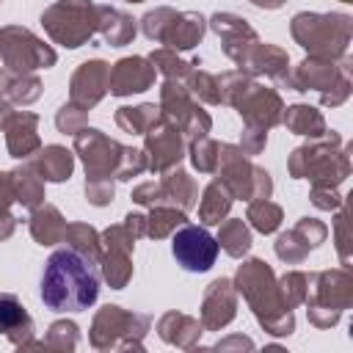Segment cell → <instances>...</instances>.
Returning a JSON list of instances; mask_svg holds the SVG:
<instances>
[{
  "mask_svg": "<svg viewBox=\"0 0 353 353\" xmlns=\"http://www.w3.org/2000/svg\"><path fill=\"white\" fill-rule=\"evenodd\" d=\"M99 295L94 259L72 245L50 254L41 273V301L50 312H83Z\"/></svg>",
  "mask_w": 353,
  "mask_h": 353,
  "instance_id": "6da1fadb",
  "label": "cell"
},
{
  "mask_svg": "<svg viewBox=\"0 0 353 353\" xmlns=\"http://www.w3.org/2000/svg\"><path fill=\"white\" fill-rule=\"evenodd\" d=\"M171 251L176 256V262L190 270V273H204L215 265V256H218V240L201 229V226H182L176 234H174V243H171Z\"/></svg>",
  "mask_w": 353,
  "mask_h": 353,
  "instance_id": "7a4b0ae2",
  "label": "cell"
},
{
  "mask_svg": "<svg viewBox=\"0 0 353 353\" xmlns=\"http://www.w3.org/2000/svg\"><path fill=\"white\" fill-rule=\"evenodd\" d=\"M17 30V39L19 41H11V36L3 30L0 33V52H3V58H6V63L8 66H14V69H39V66H52L55 63V52L52 50H47L39 39H30L28 41V47H22V30L19 28H14Z\"/></svg>",
  "mask_w": 353,
  "mask_h": 353,
  "instance_id": "3957f363",
  "label": "cell"
},
{
  "mask_svg": "<svg viewBox=\"0 0 353 353\" xmlns=\"http://www.w3.org/2000/svg\"><path fill=\"white\" fill-rule=\"evenodd\" d=\"M154 80V69L146 66L143 58H124L116 63V69H110L108 85L113 94H132V91H146Z\"/></svg>",
  "mask_w": 353,
  "mask_h": 353,
  "instance_id": "277c9868",
  "label": "cell"
},
{
  "mask_svg": "<svg viewBox=\"0 0 353 353\" xmlns=\"http://www.w3.org/2000/svg\"><path fill=\"white\" fill-rule=\"evenodd\" d=\"M52 8H55L58 14H63V17H69V19H72L69 25L58 28V30L52 33V39H58V41H61V44H66V47H80V44L91 36L94 25H83V22H74V19L91 17V14H94V6H91L88 0H63V3L52 6Z\"/></svg>",
  "mask_w": 353,
  "mask_h": 353,
  "instance_id": "5b68a950",
  "label": "cell"
},
{
  "mask_svg": "<svg viewBox=\"0 0 353 353\" xmlns=\"http://www.w3.org/2000/svg\"><path fill=\"white\" fill-rule=\"evenodd\" d=\"M0 334H6L14 345H28L33 334L30 314L11 292H0Z\"/></svg>",
  "mask_w": 353,
  "mask_h": 353,
  "instance_id": "8992f818",
  "label": "cell"
},
{
  "mask_svg": "<svg viewBox=\"0 0 353 353\" xmlns=\"http://www.w3.org/2000/svg\"><path fill=\"white\" fill-rule=\"evenodd\" d=\"M204 325L207 328H218L226 325L234 317V292H232V281L218 279L210 284L207 295H204Z\"/></svg>",
  "mask_w": 353,
  "mask_h": 353,
  "instance_id": "52a82bcc",
  "label": "cell"
},
{
  "mask_svg": "<svg viewBox=\"0 0 353 353\" xmlns=\"http://www.w3.org/2000/svg\"><path fill=\"white\" fill-rule=\"evenodd\" d=\"M146 152H154L149 157V168H165L171 163H179L182 157V138L176 135L174 127H163V130H152L149 141H146Z\"/></svg>",
  "mask_w": 353,
  "mask_h": 353,
  "instance_id": "ba28073f",
  "label": "cell"
},
{
  "mask_svg": "<svg viewBox=\"0 0 353 353\" xmlns=\"http://www.w3.org/2000/svg\"><path fill=\"white\" fill-rule=\"evenodd\" d=\"M201 33H204V19L196 14H182V17H174V22H165L160 41L176 50H190L201 39Z\"/></svg>",
  "mask_w": 353,
  "mask_h": 353,
  "instance_id": "9c48e42d",
  "label": "cell"
},
{
  "mask_svg": "<svg viewBox=\"0 0 353 353\" xmlns=\"http://www.w3.org/2000/svg\"><path fill=\"white\" fill-rule=\"evenodd\" d=\"M30 229H33V237H36L41 245H52L55 240L63 237L66 223L61 221V215H58L55 207H44V210H39V212L33 215Z\"/></svg>",
  "mask_w": 353,
  "mask_h": 353,
  "instance_id": "30bf717a",
  "label": "cell"
},
{
  "mask_svg": "<svg viewBox=\"0 0 353 353\" xmlns=\"http://www.w3.org/2000/svg\"><path fill=\"white\" fill-rule=\"evenodd\" d=\"M39 171L44 179H52V182H61V179H69L72 174V154L61 146H47L39 157Z\"/></svg>",
  "mask_w": 353,
  "mask_h": 353,
  "instance_id": "8fae6325",
  "label": "cell"
},
{
  "mask_svg": "<svg viewBox=\"0 0 353 353\" xmlns=\"http://www.w3.org/2000/svg\"><path fill=\"white\" fill-rule=\"evenodd\" d=\"M229 204H232V199L223 193V185H221V182H212V185L207 188V193H204L201 207H199L204 223H221V218L226 215Z\"/></svg>",
  "mask_w": 353,
  "mask_h": 353,
  "instance_id": "7c38bea8",
  "label": "cell"
},
{
  "mask_svg": "<svg viewBox=\"0 0 353 353\" xmlns=\"http://www.w3.org/2000/svg\"><path fill=\"white\" fill-rule=\"evenodd\" d=\"M287 124H290L298 135H320V132H323V119H320V113H314V110L306 108V105L290 108Z\"/></svg>",
  "mask_w": 353,
  "mask_h": 353,
  "instance_id": "4fadbf2b",
  "label": "cell"
},
{
  "mask_svg": "<svg viewBox=\"0 0 353 353\" xmlns=\"http://www.w3.org/2000/svg\"><path fill=\"white\" fill-rule=\"evenodd\" d=\"M11 188L17 201H22L25 207H36L41 201V185L33 179L30 171H14L11 174Z\"/></svg>",
  "mask_w": 353,
  "mask_h": 353,
  "instance_id": "5bb4252c",
  "label": "cell"
},
{
  "mask_svg": "<svg viewBox=\"0 0 353 353\" xmlns=\"http://www.w3.org/2000/svg\"><path fill=\"white\" fill-rule=\"evenodd\" d=\"M221 243L223 248L232 254V256H240L251 248V234L248 229L243 226V221H229L223 229H221Z\"/></svg>",
  "mask_w": 353,
  "mask_h": 353,
  "instance_id": "9a60e30c",
  "label": "cell"
},
{
  "mask_svg": "<svg viewBox=\"0 0 353 353\" xmlns=\"http://www.w3.org/2000/svg\"><path fill=\"white\" fill-rule=\"evenodd\" d=\"M248 218H251V223L259 229V232H273L276 226H279V221H281V210L276 207V204H270L268 199H262V201H254L251 204V210H248Z\"/></svg>",
  "mask_w": 353,
  "mask_h": 353,
  "instance_id": "2e32d148",
  "label": "cell"
},
{
  "mask_svg": "<svg viewBox=\"0 0 353 353\" xmlns=\"http://www.w3.org/2000/svg\"><path fill=\"white\" fill-rule=\"evenodd\" d=\"M152 218H154V221H160L157 226H154V223L149 226V234H154V237H163L171 226H179V223L185 221V215H182V212H176V210H154V212H152Z\"/></svg>",
  "mask_w": 353,
  "mask_h": 353,
  "instance_id": "e0dca14e",
  "label": "cell"
}]
</instances>
